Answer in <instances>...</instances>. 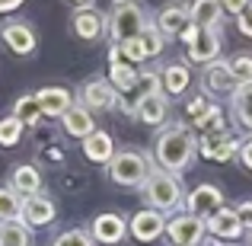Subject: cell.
Here are the masks:
<instances>
[{"label":"cell","mask_w":252,"mask_h":246,"mask_svg":"<svg viewBox=\"0 0 252 246\" xmlns=\"http://www.w3.org/2000/svg\"><path fill=\"white\" fill-rule=\"evenodd\" d=\"M0 38H3V45L13 51V55H32L38 45L35 32H32L29 23H6L3 29H0Z\"/></svg>","instance_id":"cell-13"},{"label":"cell","mask_w":252,"mask_h":246,"mask_svg":"<svg viewBox=\"0 0 252 246\" xmlns=\"http://www.w3.org/2000/svg\"><path fill=\"white\" fill-rule=\"evenodd\" d=\"M128 234V221L115 211H105V214H96L93 217V227H90V237L96 243H105V246H115L125 240Z\"/></svg>","instance_id":"cell-9"},{"label":"cell","mask_w":252,"mask_h":246,"mask_svg":"<svg viewBox=\"0 0 252 246\" xmlns=\"http://www.w3.org/2000/svg\"><path fill=\"white\" fill-rule=\"evenodd\" d=\"M29 237L23 221H0V246H29Z\"/></svg>","instance_id":"cell-28"},{"label":"cell","mask_w":252,"mask_h":246,"mask_svg":"<svg viewBox=\"0 0 252 246\" xmlns=\"http://www.w3.org/2000/svg\"><path fill=\"white\" fill-rule=\"evenodd\" d=\"M195 150H198V144H195V138H191L189 125L176 122V125H166V128L157 135L154 157H157V163H160V170L176 173V176H179V173L191 163Z\"/></svg>","instance_id":"cell-1"},{"label":"cell","mask_w":252,"mask_h":246,"mask_svg":"<svg viewBox=\"0 0 252 246\" xmlns=\"http://www.w3.org/2000/svg\"><path fill=\"white\" fill-rule=\"evenodd\" d=\"M252 3V0H220V6H223V13H233V16H240L243 10Z\"/></svg>","instance_id":"cell-38"},{"label":"cell","mask_w":252,"mask_h":246,"mask_svg":"<svg viewBox=\"0 0 252 246\" xmlns=\"http://www.w3.org/2000/svg\"><path fill=\"white\" fill-rule=\"evenodd\" d=\"M201 83H204V90L208 93H214V96H223V93H233L236 86V77H233V70H230V64L227 61H214V64H208L204 68V77H201Z\"/></svg>","instance_id":"cell-16"},{"label":"cell","mask_w":252,"mask_h":246,"mask_svg":"<svg viewBox=\"0 0 252 246\" xmlns=\"http://www.w3.org/2000/svg\"><path fill=\"white\" fill-rule=\"evenodd\" d=\"M58 214L55 202L45 195H32V198H23V214H19V221L26 224V227H45V224H51Z\"/></svg>","instance_id":"cell-14"},{"label":"cell","mask_w":252,"mask_h":246,"mask_svg":"<svg viewBox=\"0 0 252 246\" xmlns=\"http://www.w3.org/2000/svg\"><path fill=\"white\" fill-rule=\"evenodd\" d=\"M249 234H252V227H249Z\"/></svg>","instance_id":"cell-43"},{"label":"cell","mask_w":252,"mask_h":246,"mask_svg":"<svg viewBox=\"0 0 252 246\" xmlns=\"http://www.w3.org/2000/svg\"><path fill=\"white\" fill-rule=\"evenodd\" d=\"M220 16H223L220 0H191L189 3V19L198 29H217V26H220Z\"/></svg>","instance_id":"cell-20"},{"label":"cell","mask_w":252,"mask_h":246,"mask_svg":"<svg viewBox=\"0 0 252 246\" xmlns=\"http://www.w3.org/2000/svg\"><path fill=\"white\" fill-rule=\"evenodd\" d=\"M118 51H122V61H128V64L147 61V48H144L141 35H137V38H128V42H122V45H118Z\"/></svg>","instance_id":"cell-33"},{"label":"cell","mask_w":252,"mask_h":246,"mask_svg":"<svg viewBox=\"0 0 252 246\" xmlns=\"http://www.w3.org/2000/svg\"><path fill=\"white\" fill-rule=\"evenodd\" d=\"M195 35H198V26H189V29H182V35H179V38H182L185 45H191V42H195Z\"/></svg>","instance_id":"cell-40"},{"label":"cell","mask_w":252,"mask_h":246,"mask_svg":"<svg viewBox=\"0 0 252 246\" xmlns=\"http://www.w3.org/2000/svg\"><path fill=\"white\" fill-rule=\"evenodd\" d=\"M70 26H74V32L83 38V42H96V38L105 32V26H109V23H105V16L96 10V6H77Z\"/></svg>","instance_id":"cell-12"},{"label":"cell","mask_w":252,"mask_h":246,"mask_svg":"<svg viewBox=\"0 0 252 246\" xmlns=\"http://www.w3.org/2000/svg\"><path fill=\"white\" fill-rule=\"evenodd\" d=\"M137 70H134V64H128V61H115V64H109V83L115 86L118 93H131L137 86Z\"/></svg>","instance_id":"cell-26"},{"label":"cell","mask_w":252,"mask_h":246,"mask_svg":"<svg viewBox=\"0 0 252 246\" xmlns=\"http://www.w3.org/2000/svg\"><path fill=\"white\" fill-rule=\"evenodd\" d=\"M191 19H189V6L182 3H169L157 13V29L163 32V38H172V35H182V29H189Z\"/></svg>","instance_id":"cell-17"},{"label":"cell","mask_w":252,"mask_h":246,"mask_svg":"<svg viewBox=\"0 0 252 246\" xmlns=\"http://www.w3.org/2000/svg\"><path fill=\"white\" fill-rule=\"evenodd\" d=\"M214 112H220V109H217V105L211 103L208 96H191V99H189V105H185V118H189L195 128H201V125L208 122Z\"/></svg>","instance_id":"cell-27"},{"label":"cell","mask_w":252,"mask_h":246,"mask_svg":"<svg viewBox=\"0 0 252 246\" xmlns=\"http://www.w3.org/2000/svg\"><path fill=\"white\" fill-rule=\"evenodd\" d=\"M208 234L204 227V217H195V214H172L166 221V237H169V246H198L201 237Z\"/></svg>","instance_id":"cell-5"},{"label":"cell","mask_w":252,"mask_h":246,"mask_svg":"<svg viewBox=\"0 0 252 246\" xmlns=\"http://www.w3.org/2000/svg\"><path fill=\"white\" fill-rule=\"evenodd\" d=\"M236 157H240V163H243V166H246V170L252 173V135L240 141V154H236Z\"/></svg>","instance_id":"cell-36"},{"label":"cell","mask_w":252,"mask_h":246,"mask_svg":"<svg viewBox=\"0 0 252 246\" xmlns=\"http://www.w3.org/2000/svg\"><path fill=\"white\" fill-rule=\"evenodd\" d=\"M169 99L163 96V93H154V96H147V99H141L137 103V109H134V115L141 118L144 125H163L166 122V115H169Z\"/></svg>","instance_id":"cell-23"},{"label":"cell","mask_w":252,"mask_h":246,"mask_svg":"<svg viewBox=\"0 0 252 246\" xmlns=\"http://www.w3.org/2000/svg\"><path fill=\"white\" fill-rule=\"evenodd\" d=\"M61 125L64 131H67L70 138H90L93 131H96V122H93V112L86 109V105H70L67 112L61 115Z\"/></svg>","instance_id":"cell-21"},{"label":"cell","mask_w":252,"mask_h":246,"mask_svg":"<svg viewBox=\"0 0 252 246\" xmlns=\"http://www.w3.org/2000/svg\"><path fill=\"white\" fill-rule=\"evenodd\" d=\"M118 103V90L112 86L109 80H90L80 90V105H86V109H112V105Z\"/></svg>","instance_id":"cell-15"},{"label":"cell","mask_w":252,"mask_h":246,"mask_svg":"<svg viewBox=\"0 0 252 246\" xmlns=\"http://www.w3.org/2000/svg\"><path fill=\"white\" fill-rule=\"evenodd\" d=\"M198 150H201V157H208V160H230V157L240 154V138H233L227 128L223 131H211V135H201V141H198Z\"/></svg>","instance_id":"cell-7"},{"label":"cell","mask_w":252,"mask_h":246,"mask_svg":"<svg viewBox=\"0 0 252 246\" xmlns=\"http://www.w3.org/2000/svg\"><path fill=\"white\" fill-rule=\"evenodd\" d=\"M51 246H93V237H90V230L70 227V230H64V234L58 237Z\"/></svg>","instance_id":"cell-34"},{"label":"cell","mask_w":252,"mask_h":246,"mask_svg":"<svg viewBox=\"0 0 252 246\" xmlns=\"http://www.w3.org/2000/svg\"><path fill=\"white\" fill-rule=\"evenodd\" d=\"M141 42H144V48H147V58H157L163 51V32L157 29V23H150L147 19V26H144V32H141Z\"/></svg>","instance_id":"cell-32"},{"label":"cell","mask_w":252,"mask_h":246,"mask_svg":"<svg viewBox=\"0 0 252 246\" xmlns=\"http://www.w3.org/2000/svg\"><path fill=\"white\" fill-rule=\"evenodd\" d=\"M147 13H144V6L137 3V0H115V6H112L109 13V35L115 45L128 42V38H137L144 32V26H147Z\"/></svg>","instance_id":"cell-2"},{"label":"cell","mask_w":252,"mask_h":246,"mask_svg":"<svg viewBox=\"0 0 252 246\" xmlns=\"http://www.w3.org/2000/svg\"><path fill=\"white\" fill-rule=\"evenodd\" d=\"M204 227H208V234L220 237V240H240V237L246 234V224L236 214V208H220L217 214H211L208 221H204Z\"/></svg>","instance_id":"cell-11"},{"label":"cell","mask_w":252,"mask_h":246,"mask_svg":"<svg viewBox=\"0 0 252 246\" xmlns=\"http://www.w3.org/2000/svg\"><path fill=\"white\" fill-rule=\"evenodd\" d=\"M150 173V160L141 150H122L109 160V179L118 185H144Z\"/></svg>","instance_id":"cell-4"},{"label":"cell","mask_w":252,"mask_h":246,"mask_svg":"<svg viewBox=\"0 0 252 246\" xmlns=\"http://www.w3.org/2000/svg\"><path fill=\"white\" fill-rule=\"evenodd\" d=\"M227 64H230V70H233L236 83L252 80V55H236L233 61H227Z\"/></svg>","instance_id":"cell-35"},{"label":"cell","mask_w":252,"mask_h":246,"mask_svg":"<svg viewBox=\"0 0 252 246\" xmlns=\"http://www.w3.org/2000/svg\"><path fill=\"white\" fill-rule=\"evenodd\" d=\"M74 6H90V0H70Z\"/></svg>","instance_id":"cell-42"},{"label":"cell","mask_w":252,"mask_h":246,"mask_svg":"<svg viewBox=\"0 0 252 246\" xmlns=\"http://www.w3.org/2000/svg\"><path fill=\"white\" fill-rule=\"evenodd\" d=\"M35 103H38V109H42V115L61 118L64 112L74 105V99H70V93L64 90V86H45V90L35 93Z\"/></svg>","instance_id":"cell-18"},{"label":"cell","mask_w":252,"mask_h":246,"mask_svg":"<svg viewBox=\"0 0 252 246\" xmlns=\"http://www.w3.org/2000/svg\"><path fill=\"white\" fill-rule=\"evenodd\" d=\"M10 189L16 192L19 198L38 195V189H42V173H38L32 163H19L16 170L10 173Z\"/></svg>","instance_id":"cell-19"},{"label":"cell","mask_w":252,"mask_h":246,"mask_svg":"<svg viewBox=\"0 0 252 246\" xmlns=\"http://www.w3.org/2000/svg\"><path fill=\"white\" fill-rule=\"evenodd\" d=\"M13 115L23 122V128H32V125L42 122V109H38L35 96H19L16 105H13Z\"/></svg>","instance_id":"cell-29"},{"label":"cell","mask_w":252,"mask_h":246,"mask_svg":"<svg viewBox=\"0 0 252 246\" xmlns=\"http://www.w3.org/2000/svg\"><path fill=\"white\" fill-rule=\"evenodd\" d=\"M185 208H189V214L208 221L211 214H217V211L223 208V192L217 189V185H211V182H201L185 195Z\"/></svg>","instance_id":"cell-6"},{"label":"cell","mask_w":252,"mask_h":246,"mask_svg":"<svg viewBox=\"0 0 252 246\" xmlns=\"http://www.w3.org/2000/svg\"><path fill=\"white\" fill-rule=\"evenodd\" d=\"M185 192H182V182H179L176 173H166V170H154L144 182V202L157 211H176L182 205Z\"/></svg>","instance_id":"cell-3"},{"label":"cell","mask_w":252,"mask_h":246,"mask_svg":"<svg viewBox=\"0 0 252 246\" xmlns=\"http://www.w3.org/2000/svg\"><path fill=\"white\" fill-rule=\"evenodd\" d=\"M230 105H233V118L243 125L246 131H252V80L240 83L230 93Z\"/></svg>","instance_id":"cell-25"},{"label":"cell","mask_w":252,"mask_h":246,"mask_svg":"<svg viewBox=\"0 0 252 246\" xmlns=\"http://www.w3.org/2000/svg\"><path fill=\"white\" fill-rule=\"evenodd\" d=\"M189 83H191V74H189V68L185 64H166V68L160 70V90H163V96L172 99V96H182L185 90H189Z\"/></svg>","instance_id":"cell-22"},{"label":"cell","mask_w":252,"mask_h":246,"mask_svg":"<svg viewBox=\"0 0 252 246\" xmlns=\"http://www.w3.org/2000/svg\"><path fill=\"white\" fill-rule=\"evenodd\" d=\"M19 138H23V122L16 115L0 118V147H16Z\"/></svg>","instance_id":"cell-31"},{"label":"cell","mask_w":252,"mask_h":246,"mask_svg":"<svg viewBox=\"0 0 252 246\" xmlns=\"http://www.w3.org/2000/svg\"><path fill=\"white\" fill-rule=\"evenodd\" d=\"M128 234L134 237L137 243H154L160 234H166V217H163V211H157V208L137 211V214L128 221Z\"/></svg>","instance_id":"cell-8"},{"label":"cell","mask_w":252,"mask_h":246,"mask_svg":"<svg viewBox=\"0 0 252 246\" xmlns=\"http://www.w3.org/2000/svg\"><path fill=\"white\" fill-rule=\"evenodd\" d=\"M236 26H240L243 35H249V38H252V3L240 13V16H236Z\"/></svg>","instance_id":"cell-37"},{"label":"cell","mask_w":252,"mask_h":246,"mask_svg":"<svg viewBox=\"0 0 252 246\" xmlns=\"http://www.w3.org/2000/svg\"><path fill=\"white\" fill-rule=\"evenodd\" d=\"M189 48V61L191 64H214L217 61V55H220V32L217 29H198V35H195V42L191 45H185Z\"/></svg>","instance_id":"cell-10"},{"label":"cell","mask_w":252,"mask_h":246,"mask_svg":"<svg viewBox=\"0 0 252 246\" xmlns=\"http://www.w3.org/2000/svg\"><path fill=\"white\" fill-rule=\"evenodd\" d=\"M19 3H23V0H0V13H10V10H16Z\"/></svg>","instance_id":"cell-41"},{"label":"cell","mask_w":252,"mask_h":246,"mask_svg":"<svg viewBox=\"0 0 252 246\" xmlns=\"http://www.w3.org/2000/svg\"><path fill=\"white\" fill-rule=\"evenodd\" d=\"M236 214L243 217V224H246V217H252V198H246V202L236 205Z\"/></svg>","instance_id":"cell-39"},{"label":"cell","mask_w":252,"mask_h":246,"mask_svg":"<svg viewBox=\"0 0 252 246\" xmlns=\"http://www.w3.org/2000/svg\"><path fill=\"white\" fill-rule=\"evenodd\" d=\"M83 157L93 163H109L115 157V144L105 131H93L90 138H83Z\"/></svg>","instance_id":"cell-24"},{"label":"cell","mask_w":252,"mask_h":246,"mask_svg":"<svg viewBox=\"0 0 252 246\" xmlns=\"http://www.w3.org/2000/svg\"><path fill=\"white\" fill-rule=\"evenodd\" d=\"M19 214H23V198L10 185H0V221H19Z\"/></svg>","instance_id":"cell-30"}]
</instances>
